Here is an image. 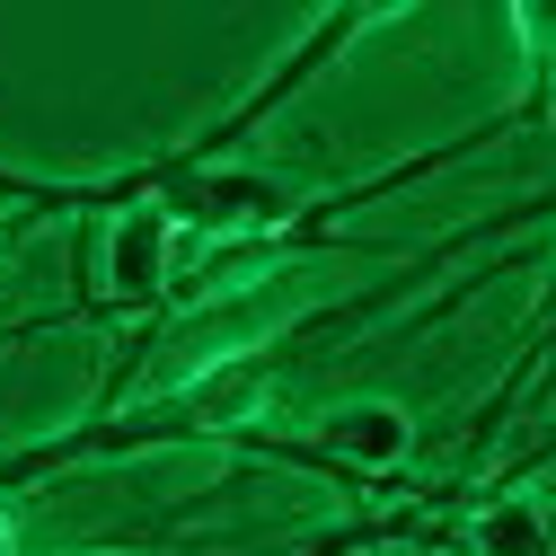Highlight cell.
Here are the masks:
<instances>
[{"instance_id": "cell-3", "label": "cell", "mask_w": 556, "mask_h": 556, "mask_svg": "<svg viewBox=\"0 0 556 556\" xmlns=\"http://www.w3.org/2000/svg\"><path fill=\"white\" fill-rule=\"evenodd\" d=\"M459 556H556V504H539V495H485L459 521Z\"/></svg>"}, {"instance_id": "cell-1", "label": "cell", "mask_w": 556, "mask_h": 556, "mask_svg": "<svg viewBox=\"0 0 556 556\" xmlns=\"http://www.w3.org/2000/svg\"><path fill=\"white\" fill-rule=\"evenodd\" d=\"M80 203H106L98 248H89V309L98 318H160L177 301V248H186L168 203L124 194V186H80Z\"/></svg>"}, {"instance_id": "cell-4", "label": "cell", "mask_w": 556, "mask_h": 556, "mask_svg": "<svg viewBox=\"0 0 556 556\" xmlns=\"http://www.w3.org/2000/svg\"><path fill=\"white\" fill-rule=\"evenodd\" d=\"M504 27H513V45H521L513 124H547V106H556V0H513Z\"/></svg>"}, {"instance_id": "cell-6", "label": "cell", "mask_w": 556, "mask_h": 556, "mask_svg": "<svg viewBox=\"0 0 556 556\" xmlns=\"http://www.w3.org/2000/svg\"><path fill=\"white\" fill-rule=\"evenodd\" d=\"M0 239H10V230H0Z\"/></svg>"}, {"instance_id": "cell-2", "label": "cell", "mask_w": 556, "mask_h": 556, "mask_svg": "<svg viewBox=\"0 0 556 556\" xmlns=\"http://www.w3.org/2000/svg\"><path fill=\"white\" fill-rule=\"evenodd\" d=\"M397 18H406V10H318V18L301 27V45H283V53H274V72H265V80H256V89H248L230 115H213V124H203L186 151H194V160H230V151L248 142V132L265 124V115H283V106H292V98H301L318 72H336V62L354 53L371 27H397Z\"/></svg>"}, {"instance_id": "cell-5", "label": "cell", "mask_w": 556, "mask_h": 556, "mask_svg": "<svg viewBox=\"0 0 556 556\" xmlns=\"http://www.w3.org/2000/svg\"><path fill=\"white\" fill-rule=\"evenodd\" d=\"M0 556H10V495H0Z\"/></svg>"}]
</instances>
